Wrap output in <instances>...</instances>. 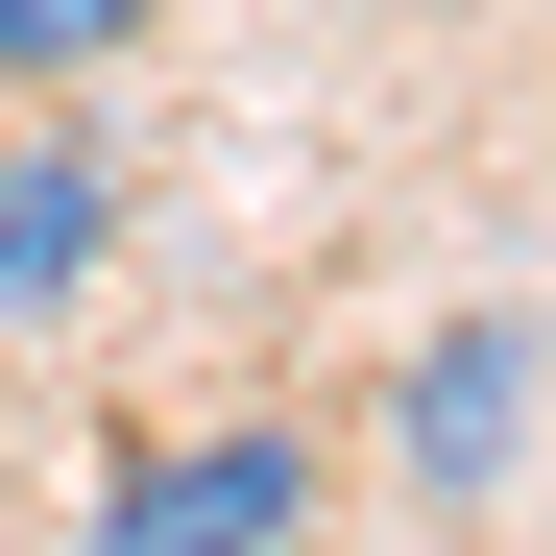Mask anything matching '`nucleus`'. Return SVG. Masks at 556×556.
<instances>
[{
	"mask_svg": "<svg viewBox=\"0 0 556 556\" xmlns=\"http://www.w3.org/2000/svg\"><path fill=\"white\" fill-rule=\"evenodd\" d=\"M169 0H0V98H73V73H122Z\"/></svg>",
	"mask_w": 556,
	"mask_h": 556,
	"instance_id": "20e7f679",
	"label": "nucleus"
},
{
	"mask_svg": "<svg viewBox=\"0 0 556 556\" xmlns=\"http://www.w3.org/2000/svg\"><path fill=\"white\" fill-rule=\"evenodd\" d=\"M508 412H532V315H459V339L412 363V412H388V484H412V508H484V484H508Z\"/></svg>",
	"mask_w": 556,
	"mask_h": 556,
	"instance_id": "f03ea898",
	"label": "nucleus"
},
{
	"mask_svg": "<svg viewBox=\"0 0 556 556\" xmlns=\"http://www.w3.org/2000/svg\"><path fill=\"white\" fill-rule=\"evenodd\" d=\"M98 242H122L98 146H73V122H0V339H49L73 291H98Z\"/></svg>",
	"mask_w": 556,
	"mask_h": 556,
	"instance_id": "7ed1b4c3",
	"label": "nucleus"
},
{
	"mask_svg": "<svg viewBox=\"0 0 556 556\" xmlns=\"http://www.w3.org/2000/svg\"><path fill=\"white\" fill-rule=\"evenodd\" d=\"M339 508V459L291 412H218V435H122L98 459V556H291Z\"/></svg>",
	"mask_w": 556,
	"mask_h": 556,
	"instance_id": "f257e3e1",
	"label": "nucleus"
}]
</instances>
